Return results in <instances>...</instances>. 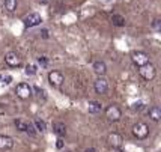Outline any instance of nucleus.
I'll return each instance as SVG.
<instances>
[{"mask_svg": "<svg viewBox=\"0 0 161 152\" xmlns=\"http://www.w3.org/2000/svg\"><path fill=\"white\" fill-rule=\"evenodd\" d=\"M15 95L23 99V101H26L29 98H32L33 95V89H32V86L29 83H18L17 84V87H15Z\"/></svg>", "mask_w": 161, "mask_h": 152, "instance_id": "1", "label": "nucleus"}, {"mask_svg": "<svg viewBox=\"0 0 161 152\" xmlns=\"http://www.w3.org/2000/svg\"><path fill=\"white\" fill-rule=\"evenodd\" d=\"M131 131H133V136L137 140H145L149 136V127L145 122H137V124L133 125V130Z\"/></svg>", "mask_w": 161, "mask_h": 152, "instance_id": "2", "label": "nucleus"}, {"mask_svg": "<svg viewBox=\"0 0 161 152\" xmlns=\"http://www.w3.org/2000/svg\"><path fill=\"white\" fill-rule=\"evenodd\" d=\"M104 115L110 122H119L120 118H122V111H120V109L116 104H110L104 110Z\"/></svg>", "mask_w": 161, "mask_h": 152, "instance_id": "3", "label": "nucleus"}, {"mask_svg": "<svg viewBox=\"0 0 161 152\" xmlns=\"http://www.w3.org/2000/svg\"><path fill=\"white\" fill-rule=\"evenodd\" d=\"M139 74H140V77L145 78L146 82H151V80H154L155 76H157V69H155V66L152 63L149 62L139 68Z\"/></svg>", "mask_w": 161, "mask_h": 152, "instance_id": "4", "label": "nucleus"}, {"mask_svg": "<svg viewBox=\"0 0 161 152\" xmlns=\"http://www.w3.org/2000/svg\"><path fill=\"white\" fill-rule=\"evenodd\" d=\"M65 82V76H63L60 71H50L48 72V83L53 86V87H60Z\"/></svg>", "mask_w": 161, "mask_h": 152, "instance_id": "5", "label": "nucleus"}, {"mask_svg": "<svg viewBox=\"0 0 161 152\" xmlns=\"http://www.w3.org/2000/svg\"><path fill=\"white\" fill-rule=\"evenodd\" d=\"M131 60L136 66H143V65H146L149 63V56L145 53V51H133L131 53Z\"/></svg>", "mask_w": 161, "mask_h": 152, "instance_id": "6", "label": "nucleus"}, {"mask_svg": "<svg viewBox=\"0 0 161 152\" xmlns=\"http://www.w3.org/2000/svg\"><path fill=\"white\" fill-rule=\"evenodd\" d=\"M42 23V18L39 14H36V12H32V14L26 15L24 18H23V24L26 26V27H36V26H39Z\"/></svg>", "mask_w": 161, "mask_h": 152, "instance_id": "7", "label": "nucleus"}, {"mask_svg": "<svg viewBox=\"0 0 161 152\" xmlns=\"http://www.w3.org/2000/svg\"><path fill=\"white\" fill-rule=\"evenodd\" d=\"M107 143H108V146L113 148V149H120V146L124 143V137L120 136L119 132L113 131L107 136Z\"/></svg>", "mask_w": 161, "mask_h": 152, "instance_id": "8", "label": "nucleus"}, {"mask_svg": "<svg viewBox=\"0 0 161 152\" xmlns=\"http://www.w3.org/2000/svg\"><path fill=\"white\" fill-rule=\"evenodd\" d=\"M93 89H95V92L98 95H105L108 92V82H107V78H104V76L98 77L95 80V83H93Z\"/></svg>", "mask_w": 161, "mask_h": 152, "instance_id": "9", "label": "nucleus"}, {"mask_svg": "<svg viewBox=\"0 0 161 152\" xmlns=\"http://www.w3.org/2000/svg\"><path fill=\"white\" fill-rule=\"evenodd\" d=\"M5 63H6L9 68H18L21 65V57L15 51H9L6 56H5Z\"/></svg>", "mask_w": 161, "mask_h": 152, "instance_id": "10", "label": "nucleus"}, {"mask_svg": "<svg viewBox=\"0 0 161 152\" xmlns=\"http://www.w3.org/2000/svg\"><path fill=\"white\" fill-rule=\"evenodd\" d=\"M14 148V138L0 134V151H11Z\"/></svg>", "mask_w": 161, "mask_h": 152, "instance_id": "11", "label": "nucleus"}, {"mask_svg": "<svg viewBox=\"0 0 161 152\" xmlns=\"http://www.w3.org/2000/svg\"><path fill=\"white\" fill-rule=\"evenodd\" d=\"M92 68H93V72L98 77H103L107 74V65H105V62H103V60H95L93 65H92Z\"/></svg>", "mask_w": 161, "mask_h": 152, "instance_id": "12", "label": "nucleus"}, {"mask_svg": "<svg viewBox=\"0 0 161 152\" xmlns=\"http://www.w3.org/2000/svg\"><path fill=\"white\" fill-rule=\"evenodd\" d=\"M147 116L151 121H154V122H160L161 121V109L158 105H152V107H149V110H147Z\"/></svg>", "mask_w": 161, "mask_h": 152, "instance_id": "13", "label": "nucleus"}, {"mask_svg": "<svg viewBox=\"0 0 161 152\" xmlns=\"http://www.w3.org/2000/svg\"><path fill=\"white\" fill-rule=\"evenodd\" d=\"M53 132L56 136H59V137H65L66 136V125L63 124V122H60V121L54 122L53 124Z\"/></svg>", "mask_w": 161, "mask_h": 152, "instance_id": "14", "label": "nucleus"}, {"mask_svg": "<svg viewBox=\"0 0 161 152\" xmlns=\"http://www.w3.org/2000/svg\"><path fill=\"white\" fill-rule=\"evenodd\" d=\"M87 111H89L91 115H99V113L103 111V104L99 103V101H89V104H87Z\"/></svg>", "mask_w": 161, "mask_h": 152, "instance_id": "15", "label": "nucleus"}, {"mask_svg": "<svg viewBox=\"0 0 161 152\" xmlns=\"http://www.w3.org/2000/svg\"><path fill=\"white\" fill-rule=\"evenodd\" d=\"M32 124L35 127L36 132H45L47 131V124H45V121H42V119H35Z\"/></svg>", "mask_w": 161, "mask_h": 152, "instance_id": "16", "label": "nucleus"}, {"mask_svg": "<svg viewBox=\"0 0 161 152\" xmlns=\"http://www.w3.org/2000/svg\"><path fill=\"white\" fill-rule=\"evenodd\" d=\"M112 23H113V26H118V27H124L126 21H125V18H124L122 15L113 14V15H112Z\"/></svg>", "mask_w": 161, "mask_h": 152, "instance_id": "17", "label": "nucleus"}, {"mask_svg": "<svg viewBox=\"0 0 161 152\" xmlns=\"http://www.w3.org/2000/svg\"><path fill=\"white\" fill-rule=\"evenodd\" d=\"M3 8L8 12H14L17 9V0H3Z\"/></svg>", "mask_w": 161, "mask_h": 152, "instance_id": "18", "label": "nucleus"}, {"mask_svg": "<svg viewBox=\"0 0 161 152\" xmlns=\"http://www.w3.org/2000/svg\"><path fill=\"white\" fill-rule=\"evenodd\" d=\"M24 74L29 77H33L38 74V66H36L35 63H29L27 66H26V69H24Z\"/></svg>", "mask_w": 161, "mask_h": 152, "instance_id": "19", "label": "nucleus"}, {"mask_svg": "<svg viewBox=\"0 0 161 152\" xmlns=\"http://www.w3.org/2000/svg\"><path fill=\"white\" fill-rule=\"evenodd\" d=\"M15 128L21 132H26V128H27V122H24V121H21V119H15Z\"/></svg>", "mask_w": 161, "mask_h": 152, "instance_id": "20", "label": "nucleus"}, {"mask_svg": "<svg viewBox=\"0 0 161 152\" xmlns=\"http://www.w3.org/2000/svg\"><path fill=\"white\" fill-rule=\"evenodd\" d=\"M33 89V92H36V95L39 98H42V101H45L47 99V95H45V90L42 89V87H32Z\"/></svg>", "mask_w": 161, "mask_h": 152, "instance_id": "21", "label": "nucleus"}, {"mask_svg": "<svg viewBox=\"0 0 161 152\" xmlns=\"http://www.w3.org/2000/svg\"><path fill=\"white\" fill-rule=\"evenodd\" d=\"M26 132H27L29 136H32V137H35V136H36V130H35V127H33V124H32V122H29V124H27Z\"/></svg>", "mask_w": 161, "mask_h": 152, "instance_id": "22", "label": "nucleus"}, {"mask_svg": "<svg viewBox=\"0 0 161 152\" xmlns=\"http://www.w3.org/2000/svg\"><path fill=\"white\" fill-rule=\"evenodd\" d=\"M152 29H154L155 32H160L161 30V20L160 18H155V20L152 21Z\"/></svg>", "mask_w": 161, "mask_h": 152, "instance_id": "23", "label": "nucleus"}, {"mask_svg": "<svg viewBox=\"0 0 161 152\" xmlns=\"http://www.w3.org/2000/svg\"><path fill=\"white\" fill-rule=\"evenodd\" d=\"M143 105H145V104L142 103V101H137V103H134L133 105H131V109H133L134 111H140L142 109H143Z\"/></svg>", "mask_w": 161, "mask_h": 152, "instance_id": "24", "label": "nucleus"}, {"mask_svg": "<svg viewBox=\"0 0 161 152\" xmlns=\"http://www.w3.org/2000/svg\"><path fill=\"white\" fill-rule=\"evenodd\" d=\"M38 63H39L41 66H47V65H48V59H47L45 56H41V57H38Z\"/></svg>", "mask_w": 161, "mask_h": 152, "instance_id": "25", "label": "nucleus"}, {"mask_svg": "<svg viewBox=\"0 0 161 152\" xmlns=\"http://www.w3.org/2000/svg\"><path fill=\"white\" fill-rule=\"evenodd\" d=\"M41 38H44V39H48L50 38V30L48 29H41Z\"/></svg>", "mask_w": 161, "mask_h": 152, "instance_id": "26", "label": "nucleus"}, {"mask_svg": "<svg viewBox=\"0 0 161 152\" xmlns=\"http://www.w3.org/2000/svg\"><path fill=\"white\" fill-rule=\"evenodd\" d=\"M56 146H57V149H62V148H63V140H62V137H59V138H57Z\"/></svg>", "mask_w": 161, "mask_h": 152, "instance_id": "27", "label": "nucleus"}, {"mask_svg": "<svg viewBox=\"0 0 161 152\" xmlns=\"http://www.w3.org/2000/svg\"><path fill=\"white\" fill-rule=\"evenodd\" d=\"M84 152H98L97 148H87V149H84Z\"/></svg>", "mask_w": 161, "mask_h": 152, "instance_id": "28", "label": "nucleus"}, {"mask_svg": "<svg viewBox=\"0 0 161 152\" xmlns=\"http://www.w3.org/2000/svg\"><path fill=\"white\" fill-rule=\"evenodd\" d=\"M11 80H12V78H11V77H9V76L3 77V82H5V83H11Z\"/></svg>", "mask_w": 161, "mask_h": 152, "instance_id": "29", "label": "nucleus"}, {"mask_svg": "<svg viewBox=\"0 0 161 152\" xmlns=\"http://www.w3.org/2000/svg\"><path fill=\"white\" fill-rule=\"evenodd\" d=\"M42 3H47V2H48V0H41Z\"/></svg>", "mask_w": 161, "mask_h": 152, "instance_id": "30", "label": "nucleus"}, {"mask_svg": "<svg viewBox=\"0 0 161 152\" xmlns=\"http://www.w3.org/2000/svg\"><path fill=\"white\" fill-rule=\"evenodd\" d=\"M65 152H71V151H65Z\"/></svg>", "mask_w": 161, "mask_h": 152, "instance_id": "31", "label": "nucleus"}]
</instances>
